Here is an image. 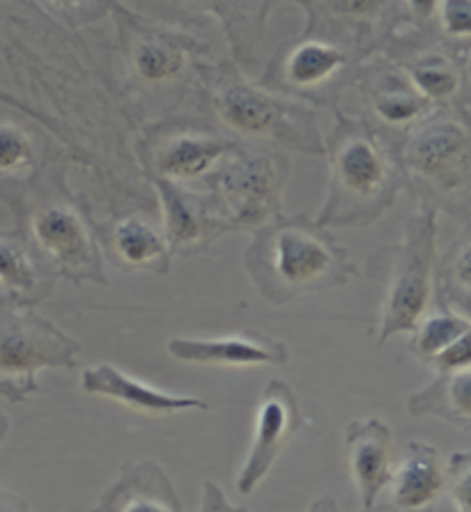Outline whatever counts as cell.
<instances>
[{
	"mask_svg": "<svg viewBox=\"0 0 471 512\" xmlns=\"http://www.w3.org/2000/svg\"><path fill=\"white\" fill-rule=\"evenodd\" d=\"M244 265L256 290L276 306L345 285L357 267L331 232L306 216H276L253 230Z\"/></svg>",
	"mask_w": 471,
	"mask_h": 512,
	"instance_id": "obj_1",
	"label": "cell"
},
{
	"mask_svg": "<svg viewBox=\"0 0 471 512\" xmlns=\"http://www.w3.org/2000/svg\"><path fill=\"white\" fill-rule=\"evenodd\" d=\"M403 173L398 157L366 124L343 120L329 145V196L318 214L324 228H366L393 207Z\"/></svg>",
	"mask_w": 471,
	"mask_h": 512,
	"instance_id": "obj_2",
	"label": "cell"
},
{
	"mask_svg": "<svg viewBox=\"0 0 471 512\" xmlns=\"http://www.w3.org/2000/svg\"><path fill=\"white\" fill-rule=\"evenodd\" d=\"M437 212L419 207L407 219L400 242L370 255L366 274L382 294L377 347L398 333H412L435 297Z\"/></svg>",
	"mask_w": 471,
	"mask_h": 512,
	"instance_id": "obj_3",
	"label": "cell"
},
{
	"mask_svg": "<svg viewBox=\"0 0 471 512\" xmlns=\"http://www.w3.org/2000/svg\"><path fill=\"white\" fill-rule=\"evenodd\" d=\"M398 164L403 184L423 207L469 221L471 136L465 120L453 115L421 120L409 131Z\"/></svg>",
	"mask_w": 471,
	"mask_h": 512,
	"instance_id": "obj_4",
	"label": "cell"
},
{
	"mask_svg": "<svg viewBox=\"0 0 471 512\" xmlns=\"http://www.w3.org/2000/svg\"><path fill=\"white\" fill-rule=\"evenodd\" d=\"M7 203L17 214L23 237L56 276L79 285H106L102 248L83 205L69 200L60 189H37L17 198L7 196Z\"/></svg>",
	"mask_w": 471,
	"mask_h": 512,
	"instance_id": "obj_5",
	"label": "cell"
},
{
	"mask_svg": "<svg viewBox=\"0 0 471 512\" xmlns=\"http://www.w3.org/2000/svg\"><path fill=\"white\" fill-rule=\"evenodd\" d=\"M210 106L230 134L249 141L281 143L299 152H324L313 111L253 85L233 65L210 72Z\"/></svg>",
	"mask_w": 471,
	"mask_h": 512,
	"instance_id": "obj_6",
	"label": "cell"
},
{
	"mask_svg": "<svg viewBox=\"0 0 471 512\" xmlns=\"http://www.w3.org/2000/svg\"><path fill=\"white\" fill-rule=\"evenodd\" d=\"M79 363V343L56 324L35 315L30 306L0 299V395L10 402H26L40 384L46 368L72 370Z\"/></svg>",
	"mask_w": 471,
	"mask_h": 512,
	"instance_id": "obj_7",
	"label": "cell"
},
{
	"mask_svg": "<svg viewBox=\"0 0 471 512\" xmlns=\"http://www.w3.org/2000/svg\"><path fill=\"white\" fill-rule=\"evenodd\" d=\"M290 164L276 152H233L207 177L228 232H251L281 216Z\"/></svg>",
	"mask_w": 471,
	"mask_h": 512,
	"instance_id": "obj_8",
	"label": "cell"
},
{
	"mask_svg": "<svg viewBox=\"0 0 471 512\" xmlns=\"http://www.w3.org/2000/svg\"><path fill=\"white\" fill-rule=\"evenodd\" d=\"M301 425H304V414H301L292 386L285 384L283 379H269L256 407L251 448L237 473L239 494L251 496L265 483L269 471L295 439Z\"/></svg>",
	"mask_w": 471,
	"mask_h": 512,
	"instance_id": "obj_9",
	"label": "cell"
},
{
	"mask_svg": "<svg viewBox=\"0 0 471 512\" xmlns=\"http://www.w3.org/2000/svg\"><path fill=\"white\" fill-rule=\"evenodd\" d=\"M235 145L214 134L207 127L175 124L159 129L143 145V159L150 177H164L168 182L187 184L193 180H207Z\"/></svg>",
	"mask_w": 471,
	"mask_h": 512,
	"instance_id": "obj_10",
	"label": "cell"
},
{
	"mask_svg": "<svg viewBox=\"0 0 471 512\" xmlns=\"http://www.w3.org/2000/svg\"><path fill=\"white\" fill-rule=\"evenodd\" d=\"M120 28L127 46V62L131 76L143 88H166L177 83L187 72L193 56L203 51V46L191 42L171 30L143 23L134 14H120Z\"/></svg>",
	"mask_w": 471,
	"mask_h": 512,
	"instance_id": "obj_11",
	"label": "cell"
},
{
	"mask_svg": "<svg viewBox=\"0 0 471 512\" xmlns=\"http://www.w3.org/2000/svg\"><path fill=\"white\" fill-rule=\"evenodd\" d=\"M161 200L164 214V235L173 255H198L210 248L216 239L226 235L228 228L223 223L212 193H196L184 189V184L168 182L164 177H150Z\"/></svg>",
	"mask_w": 471,
	"mask_h": 512,
	"instance_id": "obj_12",
	"label": "cell"
},
{
	"mask_svg": "<svg viewBox=\"0 0 471 512\" xmlns=\"http://www.w3.org/2000/svg\"><path fill=\"white\" fill-rule=\"evenodd\" d=\"M345 460L361 510H375L393 476V432L382 418L352 421L345 430Z\"/></svg>",
	"mask_w": 471,
	"mask_h": 512,
	"instance_id": "obj_13",
	"label": "cell"
},
{
	"mask_svg": "<svg viewBox=\"0 0 471 512\" xmlns=\"http://www.w3.org/2000/svg\"><path fill=\"white\" fill-rule=\"evenodd\" d=\"M168 354L175 361L212 368H260L283 366L290 361V349L281 340L262 333H235L221 338H171Z\"/></svg>",
	"mask_w": 471,
	"mask_h": 512,
	"instance_id": "obj_14",
	"label": "cell"
},
{
	"mask_svg": "<svg viewBox=\"0 0 471 512\" xmlns=\"http://www.w3.org/2000/svg\"><path fill=\"white\" fill-rule=\"evenodd\" d=\"M81 389L90 395L118 402L125 409L145 416H168L191 409H210L205 400L193 398V395H173L161 391L157 386L134 379L125 370L111 366V363H95V366L83 370Z\"/></svg>",
	"mask_w": 471,
	"mask_h": 512,
	"instance_id": "obj_15",
	"label": "cell"
},
{
	"mask_svg": "<svg viewBox=\"0 0 471 512\" xmlns=\"http://www.w3.org/2000/svg\"><path fill=\"white\" fill-rule=\"evenodd\" d=\"M99 512H177V492L157 462H129L102 494Z\"/></svg>",
	"mask_w": 471,
	"mask_h": 512,
	"instance_id": "obj_16",
	"label": "cell"
},
{
	"mask_svg": "<svg viewBox=\"0 0 471 512\" xmlns=\"http://www.w3.org/2000/svg\"><path fill=\"white\" fill-rule=\"evenodd\" d=\"M347 53L336 42L308 37L285 49L276 62V83L295 95H315L343 76L347 69Z\"/></svg>",
	"mask_w": 471,
	"mask_h": 512,
	"instance_id": "obj_17",
	"label": "cell"
},
{
	"mask_svg": "<svg viewBox=\"0 0 471 512\" xmlns=\"http://www.w3.org/2000/svg\"><path fill=\"white\" fill-rule=\"evenodd\" d=\"M391 508L421 510L430 506L446 485V460L428 441L412 439L391 476Z\"/></svg>",
	"mask_w": 471,
	"mask_h": 512,
	"instance_id": "obj_18",
	"label": "cell"
},
{
	"mask_svg": "<svg viewBox=\"0 0 471 512\" xmlns=\"http://www.w3.org/2000/svg\"><path fill=\"white\" fill-rule=\"evenodd\" d=\"M53 271L21 230H0V287L23 306H35L53 292Z\"/></svg>",
	"mask_w": 471,
	"mask_h": 512,
	"instance_id": "obj_19",
	"label": "cell"
},
{
	"mask_svg": "<svg viewBox=\"0 0 471 512\" xmlns=\"http://www.w3.org/2000/svg\"><path fill=\"white\" fill-rule=\"evenodd\" d=\"M106 244L118 267L145 269L159 276H166L171 271V262L175 258L164 230L138 212L120 216L108 230Z\"/></svg>",
	"mask_w": 471,
	"mask_h": 512,
	"instance_id": "obj_20",
	"label": "cell"
},
{
	"mask_svg": "<svg viewBox=\"0 0 471 512\" xmlns=\"http://www.w3.org/2000/svg\"><path fill=\"white\" fill-rule=\"evenodd\" d=\"M366 104L375 120L386 129L412 131L428 118L430 104L409 81L405 69H382L366 83Z\"/></svg>",
	"mask_w": 471,
	"mask_h": 512,
	"instance_id": "obj_21",
	"label": "cell"
},
{
	"mask_svg": "<svg viewBox=\"0 0 471 512\" xmlns=\"http://www.w3.org/2000/svg\"><path fill=\"white\" fill-rule=\"evenodd\" d=\"M409 416H437L460 430L471 425V372H437V379L426 389L407 398Z\"/></svg>",
	"mask_w": 471,
	"mask_h": 512,
	"instance_id": "obj_22",
	"label": "cell"
},
{
	"mask_svg": "<svg viewBox=\"0 0 471 512\" xmlns=\"http://www.w3.org/2000/svg\"><path fill=\"white\" fill-rule=\"evenodd\" d=\"M405 74L428 104H446L465 92L460 62L444 51H419L405 62Z\"/></svg>",
	"mask_w": 471,
	"mask_h": 512,
	"instance_id": "obj_23",
	"label": "cell"
},
{
	"mask_svg": "<svg viewBox=\"0 0 471 512\" xmlns=\"http://www.w3.org/2000/svg\"><path fill=\"white\" fill-rule=\"evenodd\" d=\"M318 12L322 28H336L341 35H350V42H373L370 37L382 28L389 14L391 0H318Z\"/></svg>",
	"mask_w": 471,
	"mask_h": 512,
	"instance_id": "obj_24",
	"label": "cell"
},
{
	"mask_svg": "<svg viewBox=\"0 0 471 512\" xmlns=\"http://www.w3.org/2000/svg\"><path fill=\"white\" fill-rule=\"evenodd\" d=\"M414 333V356L423 363H428L432 356L444 352L455 340L471 333V322L465 313L442 306L437 313L423 315V320L416 324Z\"/></svg>",
	"mask_w": 471,
	"mask_h": 512,
	"instance_id": "obj_25",
	"label": "cell"
},
{
	"mask_svg": "<svg viewBox=\"0 0 471 512\" xmlns=\"http://www.w3.org/2000/svg\"><path fill=\"white\" fill-rule=\"evenodd\" d=\"M471 246L469 232L455 242L439 267V304L469 315L471 299Z\"/></svg>",
	"mask_w": 471,
	"mask_h": 512,
	"instance_id": "obj_26",
	"label": "cell"
},
{
	"mask_svg": "<svg viewBox=\"0 0 471 512\" xmlns=\"http://www.w3.org/2000/svg\"><path fill=\"white\" fill-rule=\"evenodd\" d=\"M35 164L33 141L14 124L0 122V180H19Z\"/></svg>",
	"mask_w": 471,
	"mask_h": 512,
	"instance_id": "obj_27",
	"label": "cell"
},
{
	"mask_svg": "<svg viewBox=\"0 0 471 512\" xmlns=\"http://www.w3.org/2000/svg\"><path fill=\"white\" fill-rule=\"evenodd\" d=\"M455 508L467 512L471 510V455L469 453H455L449 462H446V485Z\"/></svg>",
	"mask_w": 471,
	"mask_h": 512,
	"instance_id": "obj_28",
	"label": "cell"
},
{
	"mask_svg": "<svg viewBox=\"0 0 471 512\" xmlns=\"http://www.w3.org/2000/svg\"><path fill=\"white\" fill-rule=\"evenodd\" d=\"M471 0H439L437 17L439 26H442L444 35L449 40L469 42L471 35Z\"/></svg>",
	"mask_w": 471,
	"mask_h": 512,
	"instance_id": "obj_29",
	"label": "cell"
},
{
	"mask_svg": "<svg viewBox=\"0 0 471 512\" xmlns=\"http://www.w3.org/2000/svg\"><path fill=\"white\" fill-rule=\"evenodd\" d=\"M426 366L435 372L467 370L471 366V333L462 336L460 340H455V343L451 347H446L444 352L432 356Z\"/></svg>",
	"mask_w": 471,
	"mask_h": 512,
	"instance_id": "obj_30",
	"label": "cell"
},
{
	"mask_svg": "<svg viewBox=\"0 0 471 512\" xmlns=\"http://www.w3.org/2000/svg\"><path fill=\"white\" fill-rule=\"evenodd\" d=\"M46 3L65 17H90V10H95L99 0H46Z\"/></svg>",
	"mask_w": 471,
	"mask_h": 512,
	"instance_id": "obj_31",
	"label": "cell"
},
{
	"mask_svg": "<svg viewBox=\"0 0 471 512\" xmlns=\"http://www.w3.org/2000/svg\"><path fill=\"white\" fill-rule=\"evenodd\" d=\"M409 14H412L414 21L426 23L432 17H437V7L439 0H405Z\"/></svg>",
	"mask_w": 471,
	"mask_h": 512,
	"instance_id": "obj_32",
	"label": "cell"
},
{
	"mask_svg": "<svg viewBox=\"0 0 471 512\" xmlns=\"http://www.w3.org/2000/svg\"><path fill=\"white\" fill-rule=\"evenodd\" d=\"M7 428H10V423H7V416L3 414V411H0V441L5 439V434H7Z\"/></svg>",
	"mask_w": 471,
	"mask_h": 512,
	"instance_id": "obj_33",
	"label": "cell"
}]
</instances>
